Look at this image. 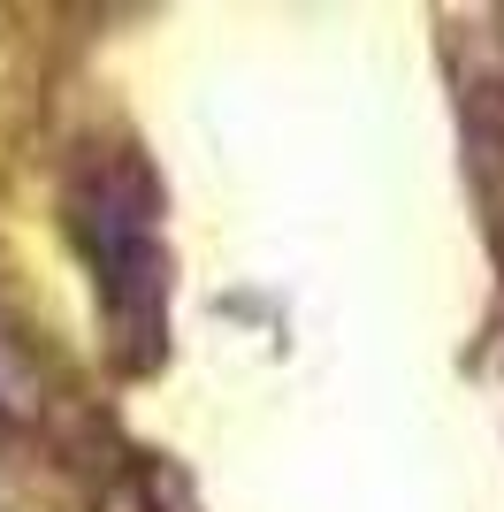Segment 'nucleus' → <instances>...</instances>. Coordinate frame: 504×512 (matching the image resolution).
<instances>
[{
    "instance_id": "1",
    "label": "nucleus",
    "mask_w": 504,
    "mask_h": 512,
    "mask_svg": "<svg viewBox=\"0 0 504 512\" xmlns=\"http://www.w3.org/2000/svg\"><path fill=\"white\" fill-rule=\"evenodd\" d=\"M84 245L100 260L115 321L123 329H153V245H146V214H138L130 184H92L84 192Z\"/></svg>"
}]
</instances>
